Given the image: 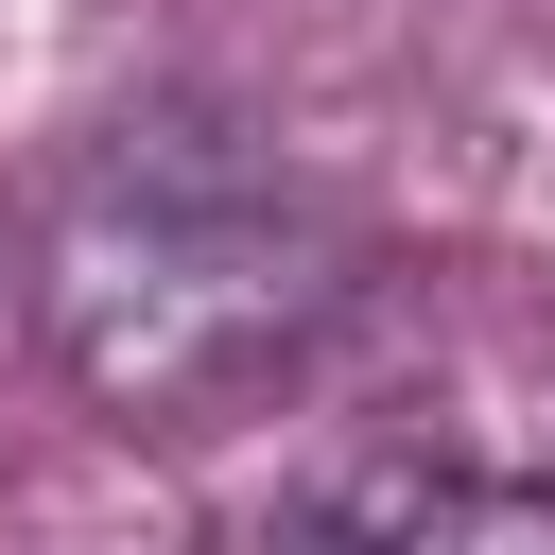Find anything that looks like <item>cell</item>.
Here are the masks:
<instances>
[{
  "label": "cell",
  "instance_id": "obj_2",
  "mask_svg": "<svg viewBox=\"0 0 555 555\" xmlns=\"http://www.w3.org/2000/svg\"><path fill=\"white\" fill-rule=\"evenodd\" d=\"M364 555H555V486H399L364 503Z\"/></svg>",
  "mask_w": 555,
  "mask_h": 555
},
{
  "label": "cell",
  "instance_id": "obj_1",
  "mask_svg": "<svg viewBox=\"0 0 555 555\" xmlns=\"http://www.w3.org/2000/svg\"><path fill=\"white\" fill-rule=\"evenodd\" d=\"M330 225L208 156V139H121L69 208H52V347L87 364V399L121 416H208L260 364H295L330 330Z\"/></svg>",
  "mask_w": 555,
  "mask_h": 555
}]
</instances>
